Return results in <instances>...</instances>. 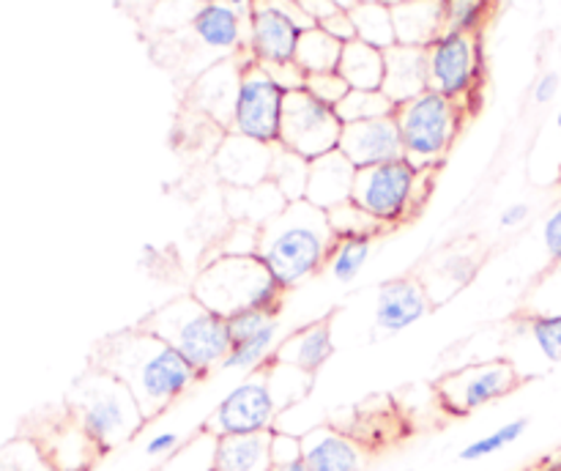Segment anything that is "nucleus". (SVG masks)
<instances>
[{"label": "nucleus", "instance_id": "f257e3e1", "mask_svg": "<svg viewBox=\"0 0 561 471\" xmlns=\"http://www.w3.org/2000/svg\"><path fill=\"white\" fill-rule=\"evenodd\" d=\"M93 365L135 394L146 420L170 409L201 378L173 345L142 326L110 334L96 348Z\"/></svg>", "mask_w": 561, "mask_h": 471}, {"label": "nucleus", "instance_id": "f03ea898", "mask_svg": "<svg viewBox=\"0 0 561 471\" xmlns=\"http://www.w3.org/2000/svg\"><path fill=\"white\" fill-rule=\"evenodd\" d=\"M332 246L334 233L327 211L307 200L288 203L257 233V257L285 290L316 277L327 266Z\"/></svg>", "mask_w": 561, "mask_h": 471}, {"label": "nucleus", "instance_id": "7ed1b4c3", "mask_svg": "<svg viewBox=\"0 0 561 471\" xmlns=\"http://www.w3.org/2000/svg\"><path fill=\"white\" fill-rule=\"evenodd\" d=\"M285 288L257 255H217L197 272L192 296L230 318L244 310L279 312Z\"/></svg>", "mask_w": 561, "mask_h": 471}, {"label": "nucleus", "instance_id": "20e7f679", "mask_svg": "<svg viewBox=\"0 0 561 471\" xmlns=\"http://www.w3.org/2000/svg\"><path fill=\"white\" fill-rule=\"evenodd\" d=\"M140 326L162 337L168 345H173L195 367L197 376H206L214 367H222L230 343H233L228 318L208 310L192 294L148 312Z\"/></svg>", "mask_w": 561, "mask_h": 471}, {"label": "nucleus", "instance_id": "39448f33", "mask_svg": "<svg viewBox=\"0 0 561 471\" xmlns=\"http://www.w3.org/2000/svg\"><path fill=\"white\" fill-rule=\"evenodd\" d=\"M75 420L96 449H113L129 441L142 425L135 394L110 372L93 367L75 389Z\"/></svg>", "mask_w": 561, "mask_h": 471}, {"label": "nucleus", "instance_id": "423d86ee", "mask_svg": "<svg viewBox=\"0 0 561 471\" xmlns=\"http://www.w3.org/2000/svg\"><path fill=\"white\" fill-rule=\"evenodd\" d=\"M394 120L403 137V157L416 170H436L447 159L463 126V107L436 91L398 104Z\"/></svg>", "mask_w": 561, "mask_h": 471}, {"label": "nucleus", "instance_id": "0eeeda50", "mask_svg": "<svg viewBox=\"0 0 561 471\" xmlns=\"http://www.w3.org/2000/svg\"><path fill=\"white\" fill-rule=\"evenodd\" d=\"M433 170H416L409 159L373 164V168L356 170L354 197L376 222L383 228H394L398 222L420 211L431 192Z\"/></svg>", "mask_w": 561, "mask_h": 471}, {"label": "nucleus", "instance_id": "6e6552de", "mask_svg": "<svg viewBox=\"0 0 561 471\" xmlns=\"http://www.w3.org/2000/svg\"><path fill=\"white\" fill-rule=\"evenodd\" d=\"M482 80L480 33H442L427 47V82L431 91L453 99L466 110Z\"/></svg>", "mask_w": 561, "mask_h": 471}, {"label": "nucleus", "instance_id": "1a4fd4ad", "mask_svg": "<svg viewBox=\"0 0 561 471\" xmlns=\"http://www.w3.org/2000/svg\"><path fill=\"white\" fill-rule=\"evenodd\" d=\"M340 137H343V120L337 118L334 107L318 102L305 88L285 93L279 146L312 162L323 153L337 151Z\"/></svg>", "mask_w": 561, "mask_h": 471}, {"label": "nucleus", "instance_id": "9d476101", "mask_svg": "<svg viewBox=\"0 0 561 471\" xmlns=\"http://www.w3.org/2000/svg\"><path fill=\"white\" fill-rule=\"evenodd\" d=\"M283 104L285 91L268 77L263 64L247 60L244 71H241L239 96H236L233 120H230L228 131L266 142V146H279Z\"/></svg>", "mask_w": 561, "mask_h": 471}, {"label": "nucleus", "instance_id": "9b49d317", "mask_svg": "<svg viewBox=\"0 0 561 471\" xmlns=\"http://www.w3.org/2000/svg\"><path fill=\"white\" fill-rule=\"evenodd\" d=\"M312 27L296 0H257L247 11V53L257 64L294 60L301 31Z\"/></svg>", "mask_w": 561, "mask_h": 471}, {"label": "nucleus", "instance_id": "f8f14e48", "mask_svg": "<svg viewBox=\"0 0 561 471\" xmlns=\"http://www.w3.org/2000/svg\"><path fill=\"white\" fill-rule=\"evenodd\" d=\"M279 405L268 387L266 370L252 372L241 383H236L228 394L217 403L211 416L206 420L203 430L211 436H244V433L274 430Z\"/></svg>", "mask_w": 561, "mask_h": 471}, {"label": "nucleus", "instance_id": "ddd939ff", "mask_svg": "<svg viewBox=\"0 0 561 471\" xmlns=\"http://www.w3.org/2000/svg\"><path fill=\"white\" fill-rule=\"evenodd\" d=\"M520 383L518 370L507 359L480 361L455 370L438 381V400L449 414H471L482 405L502 400Z\"/></svg>", "mask_w": 561, "mask_h": 471}, {"label": "nucleus", "instance_id": "4468645a", "mask_svg": "<svg viewBox=\"0 0 561 471\" xmlns=\"http://www.w3.org/2000/svg\"><path fill=\"white\" fill-rule=\"evenodd\" d=\"M230 351L222 361V370L257 372L268 367L277 354L279 323L272 310H244L228 318Z\"/></svg>", "mask_w": 561, "mask_h": 471}, {"label": "nucleus", "instance_id": "2eb2a0df", "mask_svg": "<svg viewBox=\"0 0 561 471\" xmlns=\"http://www.w3.org/2000/svg\"><path fill=\"white\" fill-rule=\"evenodd\" d=\"M230 55V58H219L217 64L208 66L201 77L192 85L190 99L192 107L197 113L208 115L219 129H230V120H233V107H236V96H239V85H241V71H244L247 60H252V55L241 53Z\"/></svg>", "mask_w": 561, "mask_h": 471}, {"label": "nucleus", "instance_id": "dca6fc26", "mask_svg": "<svg viewBox=\"0 0 561 471\" xmlns=\"http://www.w3.org/2000/svg\"><path fill=\"white\" fill-rule=\"evenodd\" d=\"M274 148L277 146H266V142L228 131L214 153V170L230 189H252V186L266 184L272 175Z\"/></svg>", "mask_w": 561, "mask_h": 471}, {"label": "nucleus", "instance_id": "f3484780", "mask_svg": "<svg viewBox=\"0 0 561 471\" xmlns=\"http://www.w3.org/2000/svg\"><path fill=\"white\" fill-rule=\"evenodd\" d=\"M337 151H343L356 170L403 159V137H400L398 120L394 115H387V118L345 124Z\"/></svg>", "mask_w": 561, "mask_h": 471}, {"label": "nucleus", "instance_id": "a211bd4d", "mask_svg": "<svg viewBox=\"0 0 561 471\" xmlns=\"http://www.w3.org/2000/svg\"><path fill=\"white\" fill-rule=\"evenodd\" d=\"M301 460L310 471H365L367 452L348 433L318 425L301 433Z\"/></svg>", "mask_w": 561, "mask_h": 471}, {"label": "nucleus", "instance_id": "6ab92c4d", "mask_svg": "<svg viewBox=\"0 0 561 471\" xmlns=\"http://www.w3.org/2000/svg\"><path fill=\"white\" fill-rule=\"evenodd\" d=\"M431 310V296L422 288L420 279L400 277L389 279L378 288L376 296V326L383 334H398L403 329L414 326L416 321L427 315Z\"/></svg>", "mask_w": 561, "mask_h": 471}, {"label": "nucleus", "instance_id": "aec40b11", "mask_svg": "<svg viewBox=\"0 0 561 471\" xmlns=\"http://www.w3.org/2000/svg\"><path fill=\"white\" fill-rule=\"evenodd\" d=\"M192 33L206 49L230 58L247 49V14L225 0L203 3L192 14Z\"/></svg>", "mask_w": 561, "mask_h": 471}, {"label": "nucleus", "instance_id": "412c9836", "mask_svg": "<svg viewBox=\"0 0 561 471\" xmlns=\"http://www.w3.org/2000/svg\"><path fill=\"white\" fill-rule=\"evenodd\" d=\"M356 168L343 151H329L310 162V181H307V203L321 211L340 206L354 197Z\"/></svg>", "mask_w": 561, "mask_h": 471}, {"label": "nucleus", "instance_id": "4be33fe9", "mask_svg": "<svg viewBox=\"0 0 561 471\" xmlns=\"http://www.w3.org/2000/svg\"><path fill=\"white\" fill-rule=\"evenodd\" d=\"M383 58H387V69H383L381 91L394 104L411 102L420 93L431 91V82H427V49L394 44V47L383 53Z\"/></svg>", "mask_w": 561, "mask_h": 471}, {"label": "nucleus", "instance_id": "5701e85b", "mask_svg": "<svg viewBox=\"0 0 561 471\" xmlns=\"http://www.w3.org/2000/svg\"><path fill=\"white\" fill-rule=\"evenodd\" d=\"M334 354V337H332V321L321 318V321L310 323L305 329H296L294 334L277 345L274 361L296 367V370L316 376Z\"/></svg>", "mask_w": 561, "mask_h": 471}, {"label": "nucleus", "instance_id": "b1692460", "mask_svg": "<svg viewBox=\"0 0 561 471\" xmlns=\"http://www.w3.org/2000/svg\"><path fill=\"white\" fill-rule=\"evenodd\" d=\"M398 44L427 49L444 33V0H411L392 5Z\"/></svg>", "mask_w": 561, "mask_h": 471}, {"label": "nucleus", "instance_id": "393cba45", "mask_svg": "<svg viewBox=\"0 0 561 471\" xmlns=\"http://www.w3.org/2000/svg\"><path fill=\"white\" fill-rule=\"evenodd\" d=\"M272 430L217 438L214 471H272Z\"/></svg>", "mask_w": 561, "mask_h": 471}, {"label": "nucleus", "instance_id": "a878e982", "mask_svg": "<svg viewBox=\"0 0 561 471\" xmlns=\"http://www.w3.org/2000/svg\"><path fill=\"white\" fill-rule=\"evenodd\" d=\"M383 69H387L383 49L370 47V44L359 42V38L343 44L337 71L348 82V88H354V91H381Z\"/></svg>", "mask_w": 561, "mask_h": 471}, {"label": "nucleus", "instance_id": "bb28decb", "mask_svg": "<svg viewBox=\"0 0 561 471\" xmlns=\"http://www.w3.org/2000/svg\"><path fill=\"white\" fill-rule=\"evenodd\" d=\"M288 206L285 197L279 195L277 186L272 181L252 189H230L228 192V211L236 222H250V225H266L268 219L277 217L283 208Z\"/></svg>", "mask_w": 561, "mask_h": 471}, {"label": "nucleus", "instance_id": "cd10ccee", "mask_svg": "<svg viewBox=\"0 0 561 471\" xmlns=\"http://www.w3.org/2000/svg\"><path fill=\"white\" fill-rule=\"evenodd\" d=\"M340 55H343V44L329 36L323 27L312 25L301 31L294 60L305 69V74H323V71H337Z\"/></svg>", "mask_w": 561, "mask_h": 471}, {"label": "nucleus", "instance_id": "c85d7f7f", "mask_svg": "<svg viewBox=\"0 0 561 471\" xmlns=\"http://www.w3.org/2000/svg\"><path fill=\"white\" fill-rule=\"evenodd\" d=\"M351 16H354L356 38H359V42L383 49V53L398 44L392 5H387L383 0H378V3H359L351 11Z\"/></svg>", "mask_w": 561, "mask_h": 471}, {"label": "nucleus", "instance_id": "c756f323", "mask_svg": "<svg viewBox=\"0 0 561 471\" xmlns=\"http://www.w3.org/2000/svg\"><path fill=\"white\" fill-rule=\"evenodd\" d=\"M285 203H299L307 197V181H310V162L299 153L288 151V148L277 146L274 148V162L272 175H268Z\"/></svg>", "mask_w": 561, "mask_h": 471}, {"label": "nucleus", "instance_id": "7c9ffc66", "mask_svg": "<svg viewBox=\"0 0 561 471\" xmlns=\"http://www.w3.org/2000/svg\"><path fill=\"white\" fill-rule=\"evenodd\" d=\"M373 252V239H334L332 252L327 257V268L337 283H354L367 266Z\"/></svg>", "mask_w": 561, "mask_h": 471}, {"label": "nucleus", "instance_id": "2f4dec72", "mask_svg": "<svg viewBox=\"0 0 561 471\" xmlns=\"http://www.w3.org/2000/svg\"><path fill=\"white\" fill-rule=\"evenodd\" d=\"M329 228H332L334 239H376L378 233H383V225L376 222L359 203L345 200L340 206L329 208L327 211Z\"/></svg>", "mask_w": 561, "mask_h": 471}, {"label": "nucleus", "instance_id": "473e14b6", "mask_svg": "<svg viewBox=\"0 0 561 471\" xmlns=\"http://www.w3.org/2000/svg\"><path fill=\"white\" fill-rule=\"evenodd\" d=\"M398 104L387 96L383 91H354L351 88L348 96L334 107L337 118L345 124H359V120H373V118H387L394 115Z\"/></svg>", "mask_w": 561, "mask_h": 471}, {"label": "nucleus", "instance_id": "72a5a7b5", "mask_svg": "<svg viewBox=\"0 0 561 471\" xmlns=\"http://www.w3.org/2000/svg\"><path fill=\"white\" fill-rule=\"evenodd\" d=\"M214 455H217V436L201 430L195 438L181 444L157 471H214Z\"/></svg>", "mask_w": 561, "mask_h": 471}, {"label": "nucleus", "instance_id": "f704fd0d", "mask_svg": "<svg viewBox=\"0 0 561 471\" xmlns=\"http://www.w3.org/2000/svg\"><path fill=\"white\" fill-rule=\"evenodd\" d=\"M496 0H444V33H480Z\"/></svg>", "mask_w": 561, "mask_h": 471}, {"label": "nucleus", "instance_id": "c9c22d12", "mask_svg": "<svg viewBox=\"0 0 561 471\" xmlns=\"http://www.w3.org/2000/svg\"><path fill=\"white\" fill-rule=\"evenodd\" d=\"M526 427H529V420H526V416L504 422L502 427H496V430L488 433V436L474 438L471 444H466V447L460 449V460H466V463H474V460L491 458V455L502 452V449H507L510 444L518 441V438L526 433Z\"/></svg>", "mask_w": 561, "mask_h": 471}, {"label": "nucleus", "instance_id": "e433bc0d", "mask_svg": "<svg viewBox=\"0 0 561 471\" xmlns=\"http://www.w3.org/2000/svg\"><path fill=\"white\" fill-rule=\"evenodd\" d=\"M529 334L548 361H561V312H546L529 321Z\"/></svg>", "mask_w": 561, "mask_h": 471}, {"label": "nucleus", "instance_id": "4c0bfd02", "mask_svg": "<svg viewBox=\"0 0 561 471\" xmlns=\"http://www.w3.org/2000/svg\"><path fill=\"white\" fill-rule=\"evenodd\" d=\"M305 91L310 96H316L318 102L329 104V107H337L345 96H348V82L340 77V71H323V74H307Z\"/></svg>", "mask_w": 561, "mask_h": 471}, {"label": "nucleus", "instance_id": "58836bf2", "mask_svg": "<svg viewBox=\"0 0 561 471\" xmlns=\"http://www.w3.org/2000/svg\"><path fill=\"white\" fill-rule=\"evenodd\" d=\"M263 69L268 71V77H272V80L277 82L285 93L301 91L307 82L305 69H301L296 60H283V64H263Z\"/></svg>", "mask_w": 561, "mask_h": 471}, {"label": "nucleus", "instance_id": "ea45409f", "mask_svg": "<svg viewBox=\"0 0 561 471\" xmlns=\"http://www.w3.org/2000/svg\"><path fill=\"white\" fill-rule=\"evenodd\" d=\"M272 460L277 463H294V460H301V436L299 433L288 430H272Z\"/></svg>", "mask_w": 561, "mask_h": 471}, {"label": "nucleus", "instance_id": "a19ab883", "mask_svg": "<svg viewBox=\"0 0 561 471\" xmlns=\"http://www.w3.org/2000/svg\"><path fill=\"white\" fill-rule=\"evenodd\" d=\"M542 244H546L548 257L553 263H561V203L551 208V214L542 222Z\"/></svg>", "mask_w": 561, "mask_h": 471}, {"label": "nucleus", "instance_id": "79ce46f5", "mask_svg": "<svg viewBox=\"0 0 561 471\" xmlns=\"http://www.w3.org/2000/svg\"><path fill=\"white\" fill-rule=\"evenodd\" d=\"M318 27H323V31H327L332 38H337L340 44H348L356 38V25L351 11H334V14L329 16V20H323Z\"/></svg>", "mask_w": 561, "mask_h": 471}, {"label": "nucleus", "instance_id": "37998d69", "mask_svg": "<svg viewBox=\"0 0 561 471\" xmlns=\"http://www.w3.org/2000/svg\"><path fill=\"white\" fill-rule=\"evenodd\" d=\"M181 436L175 430H162L157 433V436L148 438L146 444V455L148 458H170V455L175 452V449L181 447Z\"/></svg>", "mask_w": 561, "mask_h": 471}, {"label": "nucleus", "instance_id": "c03bdc74", "mask_svg": "<svg viewBox=\"0 0 561 471\" xmlns=\"http://www.w3.org/2000/svg\"><path fill=\"white\" fill-rule=\"evenodd\" d=\"M559 91H561L559 71H546V74L535 82V91H531V96H535L537 104H548L559 96Z\"/></svg>", "mask_w": 561, "mask_h": 471}, {"label": "nucleus", "instance_id": "a18cd8bd", "mask_svg": "<svg viewBox=\"0 0 561 471\" xmlns=\"http://www.w3.org/2000/svg\"><path fill=\"white\" fill-rule=\"evenodd\" d=\"M296 3H299V9L305 11V16L312 25H321L323 20H329L337 11L332 0H296Z\"/></svg>", "mask_w": 561, "mask_h": 471}, {"label": "nucleus", "instance_id": "49530a36", "mask_svg": "<svg viewBox=\"0 0 561 471\" xmlns=\"http://www.w3.org/2000/svg\"><path fill=\"white\" fill-rule=\"evenodd\" d=\"M529 214H531L529 203H513V206H507L502 211V217H499V225H502V228H507V230L520 228V225L529 219Z\"/></svg>", "mask_w": 561, "mask_h": 471}, {"label": "nucleus", "instance_id": "de8ad7c7", "mask_svg": "<svg viewBox=\"0 0 561 471\" xmlns=\"http://www.w3.org/2000/svg\"><path fill=\"white\" fill-rule=\"evenodd\" d=\"M272 471H310L305 466V460H294V463H277L272 466Z\"/></svg>", "mask_w": 561, "mask_h": 471}, {"label": "nucleus", "instance_id": "09e8293b", "mask_svg": "<svg viewBox=\"0 0 561 471\" xmlns=\"http://www.w3.org/2000/svg\"><path fill=\"white\" fill-rule=\"evenodd\" d=\"M0 471H31V469H27V466L22 463V460L11 458L9 466H3V460H0Z\"/></svg>", "mask_w": 561, "mask_h": 471}, {"label": "nucleus", "instance_id": "8fccbe9b", "mask_svg": "<svg viewBox=\"0 0 561 471\" xmlns=\"http://www.w3.org/2000/svg\"><path fill=\"white\" fill-rule=\"evenodd\" d=\"M225 3H228V5H233V9L244 11V14H247V11H250L252 5L257 3V0H225Z\"/></svg>", "mask_w": 561, "mask_h": 471}, {"label": "nucleus", "instance_id": "3c124183", "mask_svg": "<svg viewBox=\"0 0 561 471\" xmlns=\"http://www.w3.org/2000/svg\"><path fill=\"white\" fill-rule=\"evenodd\" d=\"M332 3L337 11H354L359 5V0H332Z\"/></svg>", "mask_w": 561, "mask_h": 471}, {"label": "nucleus", "instance_id": "603ef678", "mask_svg": "<svg viewBox=\"0 0 561 471\" xmlns=\"http://www.w3.org/2000/svg\"><path fill=\"white\" fill-rule=\"evenodd\" d=\"M387 5H400V3H411V0H383Z\"/></svg>", "mask_w": 561, "mask_h": 471}, {"label": "nucleus", "instance_id": "864d4df0", "mask_svg": "<svg viewBox=\"0 0 561 471\" xmlns=\"http://www.w3.org/2000/svg\"><path fill=\"white\" fill-rule=\"evenodd\" d=\"M557 126H559V131H561V110H559V115H557Z\"/></svg>", "mask_w": 561, "mask_h": 471}, {"label": "nucleus", "instance_id": "5fc2aeb1", "mask_svg": "<svg viewBox=\"0 0 561 471\" xmlns=\"http://www.w3.org/2000/svg\"><path fill=\"white\" fill-rule=\"evenodd\" d=\"M359 3H378V0H359Z\"/></svg>", "mask_w": 561, "mask_h": 471}, {"label": "nucleus", "instance_id": "6e6d98bb", "mask_svg": "<svg viewBox=\"0 0 561 471\" xmlns=\"http://www.w3.org/2000/svg\"><path fill=\"white\" fill-rule=\"evenodd\" d=\"M203 3H217V0H201V5H203Z\"/></svg>", "mask_w": 561, "mask_h": 471}]
</instances>
